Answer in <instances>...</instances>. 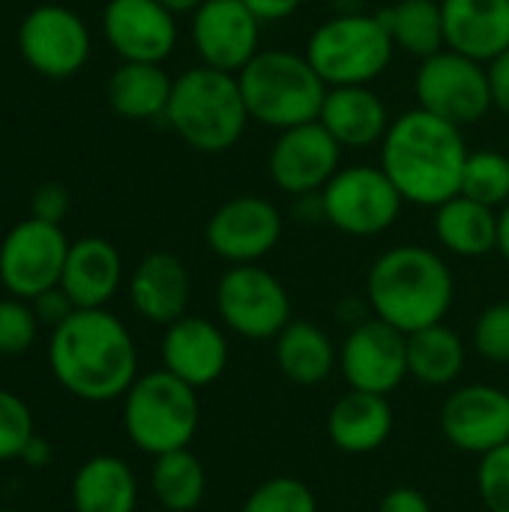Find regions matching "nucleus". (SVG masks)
I'll return each instance as SVG.
<instances>
[{"mask_svg": "<svg viewBox=\"0 0 509 512\" xmlns=\"http://www.w3.org/2000/svg\"><path fill=\"white\" fill-rule=\"evenodd\" d=\"M465 162L462 129L420 105L396 117L381 141V168L399 195L417 207H441L459 195Z\"/></svg>", "mask_w": 509, "mask_h": 512, "instance_id": "2", "label": "nucleus"}, {"mask_svg": "<svg viewBox=\"0 0 509 512\" xmlns=\"http://www.w3.org/2000/svg\"><path fill=\"white\" fill-rule=\"evenodd\" d=\"M0 512H12V510H0Z\"/></svg>", "mask_w": 509, "mask_h": 512, "instance_id": "47", "label": "nucleus"}, {"mask_svg": "<svg viewBox=\"0 0 509 512\" xmlns=\"http://www.w3.org/2000/svg\"><path fill=\"white\" fill-rule=\"evenodd\" d=\"M474 348L489 363H509V300L489 306L477 318Z\"/></svg>", "mask_w": 509, "mask_h": 512, "instance_id": "37", "label": "nucleus"}, {"mask_svg": "<svg viewBox=\"0 0 509 512\" xmlns=\"http://www.w3.org/2000/svg\"><path fill=\"white\" fill-rule=\"evenodd\" d=\"M462 195L486 204L504 207L509 201V159L498 150H477L468 153L462 171Z\"/></svg>", "mask_w": 509, "mask_h": 512, "instance_id": "32", "label": "nucleus"}, {"mask_svg": "<svg viewBox=\"0 0 509 512\" xmlns=\"http://www.w3.org/2000/svg\"><path fill=\"white\" fill-rule=\"evenodd\" d=\"M135 512H168V510H135Z\"/></svg>", "mask_w": 509, "mask_h": 512, "instance_id": "46", "label": "nucleus"}, {"mask_svg": "<svg viewBox=\"0 0 509 512\" xmlns=\"http://www.w3.org/2000/svg\"><path fill=\"white\" fill-rule=\"evenodd\" d=\"M30 306H33V312H36V318H39V324H45V327H60L72 312H75V303L66 297V291L57 285V288H48V291H42L39 297H33L30 300Z\"/></svg>", "mask_w": 509, "mask_h": 512, "instance_id": "39", "label": "nucleus"}, {"mask_svg": "<svg viewBox=\"0 0 509 512\" xmlns=\"http://www.w3.org/2000/svg\"><path fill=\"white\" fill-rule=\"evenodd\" d=\"M339 366L351 390L390 396L408 378V336L381 318L360 321L339 351Z\"/></svg>", "mask_w": 509, "mask_h": 512, "instance_id": "13", "label": "nucleus"}, {"mask_svg": "<svg viewBox=\"0 0 509 512\" xmlns=\"http://www.w3.org/2000/svg\"><path fill=\"white\" fill-rule=\"evenodd\" d=\"M123 282V258L114 243L102 237H81L69 246L60 288L75 309H105Z\"/></svg>", "mask_w": 509, "mask_h": 512, "instance_id": "22", "label": "nucleus"}, {"mask_svg": "<svg viewBox=\"0 0 509 512\" xmlns=\"http://www.w3.org/2000/svg\"><path fill=\"white\" fill-rule=\"evenodd\" d=\"M477 489L489 512H509V441L480 456Z\"/></svg>", "mask_w": 509, "mask_h": 512, "instance_id": "36", "label": "nucleus"}, {"mask_svg": "<svg viewBox=\"0 0 509 512\" xmlns=\"http://www.w3.org/2000/svg\"><path fill=\"white\" fill-rule=\"evenodd\" d=\"M366 294L375 318L408 336L447 318L456 282L447 261L432 249L393 246L372 264Z\"/></svg>", "mask_w": 509, "mask_h": 512, "instance_id": "3", "label": "nucleus"}, {"mask_svg": "<svg viewBox=\"0 0 509 512\" xmlns=\"http://www.w3.org/2000/svg\"><path fill=\"white\" fill-rule=\"evenodd\" d=\"M282 237V213L261 195H240L213 210L204 240L213 255L231 264H255L276 249Z\"/></svg>", "mask_w": 509, "mask_h": 512, "instance_id": "14", "label": "nucleus"}, {"mask_svg": "<svg viewBox=\"0 0 509 512\" xmlns=\"http://www.w3.org/2000/svg\"><path fill=\"white\" fill-rule=\"evenodd\" d=\"M39 318L30 300L6 297L0 300V357H21L36 345Z\"/></svg>", "mask_w": 509, "mask_h": 512, "instance_id": "34", "label": "nucleus"}, {"mask_svg": "<svg viewBox=\"0 0 509 512\" xmlns=\"http://www.w3.org/2000/svg\"><path fill=\"white\" fill-rule=\"evenodd\" d=\"M18 51L33 72L72 78L90 57V30L78 12L60 3H42L18 24Z\"/></svg>", "mask_w": 509, "mask_h": 512, "instance_id": "12", "label": "nucleus"}, {"mask_svg": "<svg viewBox=\"0 0 509 512\" xmlns=\"http://www.w3.org/2000/svg\"><path fill=\"white\" fill-rule=\"evenodd\" d=\"M174 81L162 63H135L123 60L108 78V105L126 120H153L165 117Z\"/></svg>", "mask_w": 509, "mask_h": 512, "instance_id": "27", "label": "nucleus"}, {"mask_svg": "<svg viewBox=\"0 0 509 512\" xmlns=\"http://www.w3.org/2000/svg\"><path fill=\"white\" fill-rule=\"evenodd\" d=\"M450 51L495 60L509 48V0H441Z\"/></svg>", "mask_w": 509, "mask_h": 512, "instance_id": "21", "label": "nucleus"}, {"mask_svg": "<svg viewBox=\"0 0 509 512\" xmlns=\"http://www.w3.org/2000/svg\"><path fill=\"white\" fill-rule=\"evenodd\" d=\"M261 21H282L300 9L303 0H243Z\"/></svg>", "mask_w": 509, "mask_h": 512, "instance_id": "42", "label": "nucleus"}, {"mask_svg": "<svg viewBox=\"0 0 509 512\" xmlns=\"http://www.w3.org/2000/svg\"><path fill=\"white\" fill-rule=\"evenodd\" d=\"M51 459H54V450H51L48 438L33 435V438H30V444L24 447V453H21V459H18V462H24V465H27V468H33V471H42V468H48V465H51Z\"/></svg>", "mask_w": 509, "mask_h": 512, "instance_id": "43", "label": "nucleus"}, {"mask_svg": "<svg viewBox=\"0 0 509 512\" xmlns=\"http://www.w3.org/2000/svg\"><path fill=\"white\" fill-rule=\"evenodd\" d=\"M393 48L378 15L339 12L309 36L306 57L327 87H348L375 81L390 66Z\"/></svg>", "mask_w": 509, "mask_h": 512, "instance_id": "7", "label": "nucleus"}, {"mask_svg": "<svg viewBox=\"0 0 509 512\" xmlns=\"http://www.w3.org/2000/svg\"><path fill=\"white\" fill-rule=\"evenodd\" d=\"M498 249H501V255L509 261V201L501 207V213H498Z\"/></svg>", "mask_w": 509, "mask_h": 512, "instance_id": "44", "label": "nucleus"}, {"mask_svg": "<svg viewBox=\"0 0 509 512\" xmlns=\"http://www.w3.org/2000/svg\"><path fill=\"white\" fill-rule=\"evenodd\" d=\"M150 489L162 510H198L207 492V474H204L201 459L189 447L156 456L150 468Z\"/></svg>", "mask_w": 509, "mask_h": 512, "instance_id": "31", "label": "nucleus"}, {"mask_svg": "<svg viewBox=\"0 0 509 512\" xmlns=\"http://www.w3.org/2000/svg\"><path fill=\"white\" fill-rule=\"evenodd\" d=\"M465 369V345L444 321L408 333V375L426 387H447Z\"/></svg>", "mask_w": 509, "mask_h": 512, "instance_id": "29", "label": "nucleus"}, {"mask_svg": "<svg viewBox=\"0 0 509 512\" xmlns=\"http://www.w3.org/2000/svg\"><path fill=\"white\" fill-rule=\"evenodd\" d=\"M405 198L378 165L339 168L321 189L324 219L351 237H375L396 225Z\"/></svg>", "mask_w": 509, "mask_h": 512, "instance_id": "8", "label": "nucleus"}, {"mask_svg": "<svg viewBox=\"0 0 509 512\" xmlns=\"http://www.w3.org/2000/svg\"><path fill=\"white\" fill-rule=\"evenodd\" d=\"M192 294L186 264L171 252H150L129 276V300L150 324H174L186 315Z\"/></svg>", "mask_w": 509, "mask_h": 512, "instance_id": "20", "label": "nucleus"}, {"mask_svg": "<svg viewBox=\"0 0 509 512\" xmlns=\"http://www.w3.org/2000/svg\"><path fill=\"white\" fill-rule=\"evenodd\" d=\"M240 512H318V501L303 480L273 477L246 498Z\"/></svg>", "mask_w": 509, "mask_h": 512, "instance_id": "33", "label": "nucleus"}, {"mask_svg": "<svg viewBox=\"0 0 509 512\" xmlns=\"http://www.w3.org/2000/svg\"><path fill=\"white\" fill-rule=\"evenodd\" d=\"M168 126L198 153L231 150L249 123L243 90L234 72L213 66H192L174 78L168 111Z\"/></svg>", "mask_w": 509, "mask_h": 512, "instance_id": "4", "label": "nucleus"}, {"mask_svg": "<svg viewBox=\"0 0 509 512\" xmlns=\"http://www.w3.org/2000/svg\"><path fill=\"white\" fill-rule=\"evenodd\" d=\"M336 360L339 354L333 339L309 321H291L276 336V366L291 384L300 387L324 384L333 375Z\"/></svg>", "mask_w": 509, "mask_h": 512, "instance_id": "28", "label": "nucleus"}, {"mask_svg": "<svg viewBox=\"0 0 509 512\" xmlns=\"http://www.w3.org/2000/svg\"><path fill=\"white\" fill-rule=\"evenodd\" d=\"M486 72H489V87H492V105L509 114V48L495 60H489Z\"/></svg>", "mask_w": 509, "mask_h": 512, "instance_id": "41", "label": "nucleus"}, {"mask_svg": "<svg viewBox=\"0 0 509 512\" xmlns=\"http://www.w3.org/2000/svg\"><path fill=\"white\" fill-rule=\"evenodd\" d=\"M69 498L72 512H135L138 480L120 456H90L75 471Z\"/></svg>", "mask_w": 509, "mask_h": 512, "instance_id": "25", "label": "nucleus"}, {"mask_svg": "<svg viewBox=\"0 0 509 512\" xmlns=\"http://www.w3.org/2000/svg\"><path fill=\"white\" fill-rule=\"evenodd\" d=\"M378 18L387 27L393 45L420 60L444 51L447 45L441 3L435 0H399L390 9H381Z\"/></svg>", "mask_w": 509, "mask_h": 512, "instance_id": "30", "label": "nucleus"}, {"mask_svg": "<svg viewBox=\"0 0 509 512\" xmlns=\"http://www.w3.org/2000/svg\"><path fill=\"white\" fill-rule=\"evenodd\" d=\"M378 512H432V504L426 501L423 492H417L411 486H399L381 498Z\"/></svg>", "mask_w": 509, "mask_h": 512, "instance_id": "40", "label": "nucleus"}, {"mask_svg": "<svg viewBox=\"0 0 509 512\" xmlns=\"http://www.w3.org/2000/svg\"><path fill=\"white\" fill-rule=\"evenodd\" d=\"M261 24L243 0H204L192 12V42L204 66L237 75L261 51Z\"/></svg>", "mask_w": 509, "mask_h": 512, "instance_id": "16", "label": "nucleus"}, {"mask_svg": "<svg viewBox=\"0 0 509 512\" xmlns=\"http://www.w3.org/2000/svg\"><path fill=\"white\" fill-rule=\"evenodd\" d=\"M318 120L342 147H354V150L381 144L393 123L387 105L369 84L330 87Z\"/></svg>", "mask_w": 509, "mask_h": 512, "instance_id": "23", "label": "nucleus"}, {"mask_svg": "<svg viewBox=\"0 0 509 512\" xmlns=\"http://www.w3.org/2000/svg\"><path fill=\"white\" fill-rule=\"evenodd\" d=\"M108 45L135 63H162L177 45V21L159 0H108L102 9Z\"/></svg>", "mask_w": 509, "mask_h": 512, "instance_id": "18", "label": "nucleus"}, {"mask_svg": "<svg viewBox=\"0 0 509 512\" xmlns=\"http://www.w3.org/2000/svg\"><path fill=\"white\" fill-rule=\"evenodd\" d=\"M393 432V408L387 396L351 390L345 393L327 417L330 444L348 456H366L387 444Z\"/></svg>", "mask_w": 509, "mask_h": 512, "instance_id": "24", "label": "nucleus"}, {"mask_svg": "<svg viewBox=\"0 0 509 512\" xmlns=\"http://www.w3.org/2000/svg\"><path fill=\"white\" fill-rule=\"evenodd\" d=\"M216 309L228 330L243 339H276L291 324L285 285L258 264H234L216 285Z\"/></svg>", "mask_w": 509, "mask_h": 512, "instance_id": "9", "label": "nucleus"}, {"mask_svg": "<svg viewBox=\"0 0 509 512\" xmlns=\"http://www.w3.org/2000/svg\"><path fill=\"white\" fill-rule=\"evenodd\" d=\"M195 393V387H189L168 369L138 375L123 396L126 438L153 459L171 450H186L201 420V405Z\"/></svg>", "mask_w": 509, "mask_h": 512, "instance_id": "6", "label": "nucleus"}, {"mask_svg": "<svg viewBox=\"0 0 509 512\" xmlns=\"http://www.w3.org/2000/svg\"><path fill=\"white\" fill-rule=\"evenodd\" d=\"M441 432L462 453H492L509 441V396L489 384L459 387L441 408Z\"/></svg>", "mask_w": 509, "mask_h": 512, "instance_id": "17", "label": "nucleus"}, {"mask_svg": "<svg viewBox=\"0 0 509 512\" xmlns=\"http://www.w3.org/2000/svg\"><path fill=\"white\" fill-rule=\"evenodd\" d=\"M342 162V144L321 126V120L282 129L270 147V180L291 195H315L324 189Z\"/></svg>", "mask_w": 509, "mask_h": 512, "instance_id": "15", "label": "nucleus"}, {"mask_svg": "<svg viewBox=\"0 0 509 512\" xmlns=\"http://www.w3.org/2000/svg\"><path fill=\"white\" fill-rule=\"evenodd\" d=\"M435 234L453 255L480 258L498 249V213L459 192L435 207Z\"/></svg>", "mask_w": 509, "mask_h": 512, "instance_id": "26", "label": "nucleus"}, {"mask_svg": "<svg viewBox=\"0 0 509 512\" xmlns=\"http://www.w3.org/2000/svg\"><path fill=\"white\" fill-rule=\"evenodd\" d=\"M69 213V192L63 183H42L33 189L30 195V216L33 219H42V222H51V225H60Z\"/></svg>", "mask_w": 509, "mask_h": 512, "instance_id": "38", "label": "nucleus"}, {"mask_svg": "<svg viewBox=\"0 0 509 512\" xmlns=\"http://www.w3.org/2000/svg\"><path fill=\"white\" fill-rule=\"evenodd\" d=\"M69 240L60 225L27 216L0 240V285L9 297L33 300L60 285Z\"/></svg>", "mask_w": 509, "mask_h": 512, "instance_id": "11", "label": "nucleus"}, {"mask_svg": "<svg viewBox=\"0 0 509 512\" xmlns=\"http://www.w3.org/2000/svg\"><path fill=\"white\" fill-rule=\"evenodd\" d=\"M249 120L270 129L312 123L321 114L327 81L315 72L306 54L267 48L237 72Z\"/></svg>", "mask_w": 509, "mask_h": 512, "instance_id": "5", "label": "nucleus"}, {"mask_svg": "<svg viewBox=\"0 0 509 512\" xmlns=\"http://www.w3.org/2000/svg\"><path fill=\"white\" fill-rule=\"evenodd\" d=\"M54 381L81 402H114L138 378V351L126 324L108 309H75L48 339Z\"/></svg>", "mask_w": 509, "mask_h": 512, "instance_id": "1", "label": "nucleus"}, {"mask_svg": "<svg viewBox=\"0 0 509 512\" xmlns=\"http://www.w3.org/2000/svg\"><path fill=\"white\" fill-rule=\"evenodd\" d=\"M228 366V339L225 333L198 315H183L165 327L162 336V369L201 390L222 378Z\"/></svg>", "mask_w": 509, "mask_h": 512, "instance_id": "19", "label": "nucleus"}, {"mask_svg": "<svg viewBox=\"0 0 509 512\" xmlns=\"http://www.w3.org/2000/svg\"><path fill=\"white\" fill-rule=\"evenodd\" d=\"M33 435H36V426H33L30 405L18 393L0 387V462L21 459Z\"/></svg>", "mask_w": 509, "mask_h": 512, "instance_id": "35", "label": "nucleus"}, {"mask_svg": "<svg viewBox=\"0 0 509 512\" xmlns=\"http://www.w3.org/2000/svg\"><path fill=\"white\" fill-rule=\"evenodd\" d=\"M414 93L420 108L450 120L459 129L480 123L492 108V87L483 63L450 48L420 63Z\"/></svg>", "mask_w": 509, "mask_h": 512, "instance_id": "10", "label": "nucleus"}, {"mask_svg": "<svg viewBox=\"0 0 509 512\" xmlns=\"http://www.w3.org/2000/svg\"><path fill=\"white\" fill-rule=\"evenodd\" d=\"M162 6H168L174 15H183V12H195L204 0H159Z\"/></svg>", "mask_w": 509, "mask_h": 512, "instance_id": "45", "label": "nucleus"}]
</instances>
